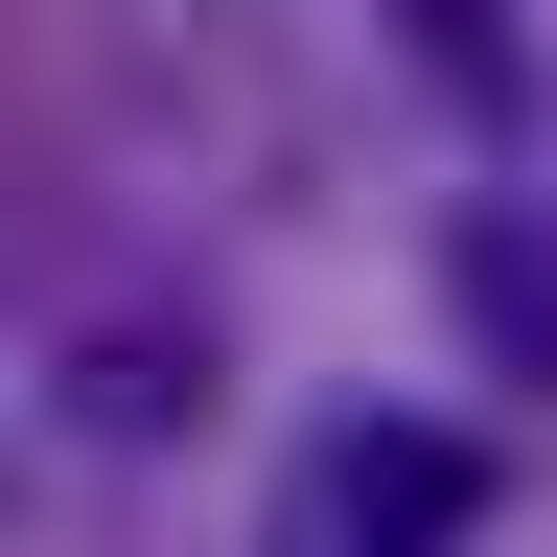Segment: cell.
<instances>
[{
  "label": "cell",
  "instance_id": "cell-1",
  "mask_svg": "<svg viewBox=\"0 0 557 557\" xmlns=\"http://www.w3.org/2000/svg\"><path fill=\"white\" fill-rule=\"evenodd\" d=\"M325 534L348 557H465L487 534V442H465V418H325Z\"/></svg>",
  "mask_w": 557,
  "mask_h": 557
},
{
  "label": "cell",
  "instance_id": "cell-2",
  "mask_svg": "<svg viewBox=\"0 0 557 557\" xmlns=\"http://www.w3.org/2000/svg\"><path fill=\"white\" fill-rule=\"evenodd\" d=\"M442 302H465V348L511 395H557V233H534V209H465V233H442Z\"/></svg>",
  "mask_w": 557,
  "mask_h": 557
},
{
  "label": "cell",
  "instance_id": "cell-3",
  "mask_svg": "<svg viewBox=\"0 0 557 557\" xmlns=\"http://www.w3.org/2000/svg\"><path fill=\"white\" fill-rule=\"evenodd\" d=\"M395 47H418V70H442V94H465V116H511V0H395Z\"/></svg>",
  "mask_w": 557,
  "mask_h": 557
}]
</instances>
